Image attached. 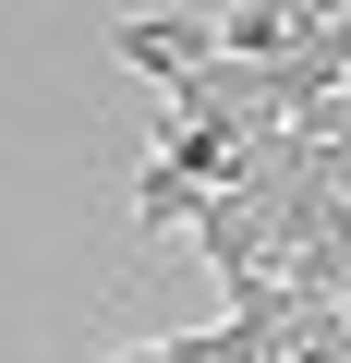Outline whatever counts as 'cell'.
Instances as JSON below:
<instances>
[{
  "mask_svg": "<svg viewBox=\"0 0 351 363\" xmlns=\"http://www.w3.org/2000/svg\"><path fill=\"white\" fill-rule=\"evenodd\" d=\"M109 49H121L133 73H157L169 97H182V85L218 61V13H121V25H109Z\"/></svg>",
  "mask_w": 351,
  "mask_h": 363,
  "instance_id": "obj_1",
  "label": "cell"
},
{
  "mask_svg": "<svg viewBox=\"0 0 351 363\" xmlns=\"http://www.w3.org/2000/svg\"><path fill=\"white\" fill-rule=\"evenodd\" d=\"M194 242H206V267H218L230 291L267 279V218H255V194H206V206H194Z\"/></svg>",
  "mask_w": 351,
  "mask_h": 363,
  "instance_id": "obj_2",
  "label": "cell"
},
{
  "mask_svg": "<svg viewBox=\"0 0 351 363\" xmlns=\"http://www.w3.org/2000/svg\"><path fill=\"white\" fill-rule=\"evenodd\" d=\"M194 206H206L194 182L169 169V157H145V182H133V218H145V230H194Z\"/></svg>",
  "mask_w": 351,
  "mask_h": 363,
  "instance_id": "obj_3",
  "label": "cell"
}]
</instances>
